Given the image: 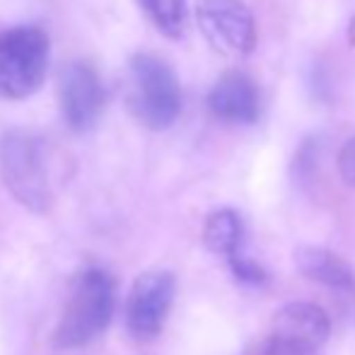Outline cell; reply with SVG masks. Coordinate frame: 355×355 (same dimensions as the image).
<instances>
[{"instance_id":"8992f818","label":"cell","mask_w":355,"mask_h":355,"mask_svg":"<svg viewBox=\"0 0 355 355\" xmlns=\"http://www.w3.org/2000/svg\"><path fill=\"white\" fill-rule=\"evenodd\" d=\"M58 104L71 131L85 133L97 126L107 104V89L97 68L87 61L66 63L58 75Z\"/></svg>"},{"instance_id":"277c9868","label":"cell","mask_w":355,"mask_h":355,"mask_svg":"<svg viewBox=\"0 0 355 355\" xmlns=\"http://www.w3.org/2000/svg\"><path fill=\"white\" fill-rule=\"evenodd\" d=\"M51 42L37 24H19L0 32V99L19 102L44 87Z\"/></svg>"},{"instance_id":"52a82bcc","label":"cell","mask_w":355,"mask_h":355,"mask_svg":"<svg viewBox=\"0 0 355 355\" xmlns=\"http://www.w3.org/2000/svg\"><path fill=\"white\" fill-rule=\"evenodd\" d=\"M331 322L312 302H290L273 317L263 355H312L327 343Z\"/></svg>"},{"instance_id":"5bb4252c","label":"cell","mask_w":355,"mask_h":355,"mask_svg":"<svg viewBox=\"0 0 355 355\" xmlns=\"http://www.w3.org/2000/svg\"><path fill=\"white\" fill-rule=\"evenodd\" d=\"M338 174L343 182L355 187V136L338 153Z\"/></svg>"},{"instance_id":"6da1fadb","label":"cell","mask_w":355,"mask_h":355,"mask_svg":"<svg viewBox=\"0 0 355 355\" xmlns=\"http://www.w3.org/2000/svg\"><path fill=\"white\" fill-rule=\"evenodd\" d=\"M116 309V283L104 268L89 266L75 276L61 322L56 327L58 348H83L97 341L112 324Z\"/></svg>"},{"instance_id":"5b68a950","label":"cell","mask_w":355,"mask_h":355,"mask_svg":"<svg viewBox=\"0 0 355 355\" xmlns=\"http://www.w3.org/2000/svg\"><path fill=\"white\" fill-rule=\"evenodd\" d=\"M196 19L215 51L247 56L257 46V24L244 0H196Z\"/></svg>"},{"instance_id":"30bf717a","label":"cell","mask_w":355,"mask_h":355,"mask_svg":"<svg viewBox=\"0 0 355 355\" xmlns=\"http://www.w3.org/2000/svg\"><path fill=\"white\" fill-rule=\"evenodd\" d=\"M297 268L309 278L334 290H351L355 285L353 268L338 254L324 247H300L295 254Z\"/></svg>"},{"instance_id":"3957f363","label":"cell","mask_w":355,"mask_h":355,"mask_svg":"<svg viewBox=\"0 0 355 355\" xmlns=\"http://www.w3.org/2000/svg\"><path fill=\"white\" fill-rule=\"evenodd\" d=\"M0 177L17 203L32 213H46L51 206V174L46 145L29 131H8L0 138Z\"/></svg>"},{"instance_id":"9c48e42d","label":"cell","mask_w":355,"mask_h":355,"mask_svg":"<svg viewBox=\"0 0 355 355\" xmlns=\"http://www.w3.org/2000/svg\"><path fill=\"white\" fill-rule=\"evenodd\" d=\"M206 102L215 119L234 126H252L261 116V94L244 73H225L211 87Z\"/></svg>"},{"instance_id":"8fae6325","label":"cell","mask_w":355,"mask_h":355,"mask_svg":"<svg viewBox=\"0 0 355 355\" xmlns=\"http://www.w3.org/2000/svg\"><path fill=\"white\" fill-rule=\"evenodd\" d=\"M244 237V225L237 211L232 208H220L211 213L203 225V242L213 254H220L230 261L239 254Z\"/></svg>"},{"instance_id":"7a4b0ae2","label":"cell","mask_w":355,"mask_h":355,"mask_svg":"<svg viewBox=\"0 0 355 355\" xmlns=\"http://www.w3.org/2000/svg\"><path fill=\"white\" fill-rule=\"evenodd\" d=\"M126 102L141 126L167 131L182 114V85L172 66L157 53H136L128 61Z\"/></svg>"},{"instance_id":"4fadbf2b","label":"cell","mask_w":355,"mask_h":355,"mask_svg":"<svg viewBox=\"0 0 355 355\" xmlns=\"http://www.w3.org/2000/svg\"><path fill=\"white\" fill-rule=\"evenodd\" d=\"M230 268H232L234 278L247 285H263L266 283V271H263L261 266H259L257 261H252V259H247L242 252L237 254V257L230 259Z\"/></svg>"},{"instance_id":"ba28073f","label":"cell","mask_w":355,"mask_h":355,"mask_svg":"<svg viewBox=\"0 0 355 355\" xmlns=\"http://www.w3.org/2000/svg\"><path fill=\"white\" fill-rule=\"evenodd\" d=\"M177 283L169 271H145L136 278L126 302L128 331L141 341H150L162 331L174 304Z\"/></svg>"},{"instance_id":"7c38bea8","label":"cell","mask_w":355,"mask_h":355,"mask_svg":"<svg viewBox=\"0 0 355 355\" xmlns=\"http://www.w3.org/2000/svg\"><path fill=\"white\" fill-rule=\"evenodd\" d=\"M148 19L169 39H179L187 27V0H138Z\"/></svg>"}]
</instances>
